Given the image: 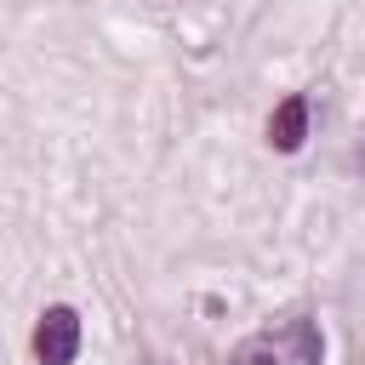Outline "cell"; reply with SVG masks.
Segmentation results:
<instances>
[{
	"label": "cell",
	"mask_w": 365,
	"mask_h": 365,
	"mask_svg": "<svg viewBox=\"0 0 365 365\" xmlns=\"http://www.w3.org/2000/svg\"><path fill=\"white\" fill-rule=\"evenodd\" d=\"M302 137H308V97H285V103L274 108V120H268V143H274L279 154H297Z\"/></svg>",
	"instance_id": "obj_3"
},
{
	"label": "cell",
	"mask_w": 365,
	"mask_h": 365,
	"mask_svg": "<svg viewBox=\"0 0 365 365\" xmlns=\"http://www.w3.org/2000/svg\"><path fill=\"white\" fill-rule=\"evenodd\" d=\"M319 359H325V342L314 319H279L228 354V365H319Z\"/></svg>",
	"instance_id": "obj_1"
},
{
	"label": "cell",
	"mask_w": 365,
	"mask_h": 365,
	"mask_svg": "<svg viewBox=\"0 0 365 365\" xmlns=\"http://www.w3.org/2000/svg\"><path fill=\"white\" fill-rule=\"evenodd\" d=\"M74 354H80V314L57 302L34 325V359L40 365H74Z\"/></svg>",
	"instance_id": "obj_2"
}]
</instances>
